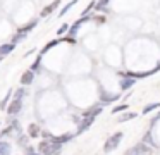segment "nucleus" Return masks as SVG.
<instances>
[{"instance_id": "6", "label": "nucleus", "mask_w": 160, "mask_h": 155, "mask_svg": "<svg viewBox=\"0 0 160 155\" xmlns=\"http://www.w3.org/2000/svg\"><path fill=\"white\" fill-rule=\"evenodd\" d=\"M0 155H11V145L0 141Z\"/></svg>"}, {"instance_id": "21", "label": "nucleus", "mask_w": 160, "mask_h": 155, "mask_svg": "<svg viewBox=\"0 0 160 155\" xmlns=\"http://www.w3.org/2000/svg\"><path fill=\"white\" fill-rule=\"evenodd\" d=\"M28 155H36V153H35L33 150H28Z\"/></svg>"}, {"instance_id": "20", "label": "nucleus", "mask_w": 160, "mask_h": 155, "mask_svg": "<svg viewBox=\"0 0 160 155\" xmlns=\"http://www.w3.org/2000/svg\"><path fill=\"white\" fill-rule=\"evenodd\" d=\"M124 155H136V152H134V148H131V150H128V152H126V153Z\"/></svg>"}, {"instance_id": "11", "label": "nucleus", "mask_w": 160, "mask_h": 155, "mask_svg": "<svg viewBox=\"0 0 160 155\" xmlns=\"http://www.w3.org/2000/svg\"><path fill=\"white\" fill-rule=\"evenodd\" d=\"M158 105H160V103H150L148 107H145V110H143V112H145V114H148V112H152V110L158 109Z\"/></svg>"}, {"instance_id": "12", "label": "nucleus", "mask_w": 160, "mask_h": 155, "mask_svg": "<svg viewBox=\"0 0 160 155\" xmlns=\"http://www.w3.org/2000/svg\"><path fill=\"white\" fill-rule=\"evenodd\" d=\"M76 2H78V0H72V2H69V3H67V5H66V7H64V9H62V10H60V14H59V16H64V14H66L67 10H69V9H71V7H72L74 3H76Z\"/></svg>"}, {"instance_id": "3", "label": "nucleus", "mask_w": 160, "mask_h": 155, "mask_svg": "<svg viewBox=\"0 0 160 155\" xmlns=\"http://www.w3.org/2000/svg\"><path fill=\"white\" fill-rule=\"evenodd\" d=\"M134 152H136V155H150L152 153V148H148L145 143H139L134 147Z\"/></svg>"}, {"instance_id": "19", "label": "nucleus", "mask_w": 160, "mask_h": 155, "mask_svg": "<svg viewBox=\"0 0 160 155\" xmlns=\"http://www.w3.org/2000/svg\"><path fill=\"white\" fill-rule=\"evenodd\" d=\"M66 31H67V24H64V26H62V28H60V29H59V34L66 33Z\"/></svg>"}, {"instance_id": "1", "label": "nucleus", "mask_w": 160, "mask_h": 155, "mask_svg": "<svg viewBox=\"0 0 160 155\" xmlns=\"http://www.w3.org/2000/svg\"><path fill=\"white\" fill-rule=\"evenodd\" d=\"M121 140H122V133H115L114 136H110L107 141H105V147H103V150L107 152H112V150H115V148L119 147V143H121Z\"/></svg>"}, {"instance_id": "2", "label": "nucleus", "mask_w": 160, "mask_h": 155, "mask_svg": "<svg viewBox=\"0 0 160 155\" xmlns=\"http://www.w3.org/2000/svg\"><path fill=\"white\" fill-rule=\"evenodd\" d=\"M40 152L43 155H55L57 152H60V147H57L55 143H48V141H43L40 145Z\"/></svg>"}, {"instance_id": "7", "label": "nucleus", "mask_w": 160, "mask_h": 155, "mask_svg": "<svg viewBox=\"0 0 160 155\" xmlns=\"http://www.w3.org/2000/svg\"><path fill=\"white\" fill-rule=\"evenodd\" d=\"M12 48H14V43H11V45H2V47H0V55H7V54H11Z\"/></svg>"}, {"instance_id": "10", "label": "nucleus", "mask_w": 160, "mask_h": 155, "mask_svg": "<svg viewBox=\"0 0 160 155\" xmlns=\"http://www.w3.org/2000/svg\"><path fill=\"white\" fill-rule=\"evenodd\" d=\"M28 134L29 136H36V134H38V126H36V124H31V126L28 127Z\"/></svg>"}, {"instance_id": "9", "label": "nucleus", "mask_w": 160, "mask_h": 155, "mask_svg": "<svg viewBox=\"0 0 160 155\" xmlns=\"http://www.w3.org/2000/svg\"><path fill=\"white\" fill-rule=\"evenodd\" d=\"M132 85H134V79H128V78H126V79H122V81H121V86H122V88H131V86Z\"/></svg>"}, {"instance_id": "15", "label": "nucleus", "mask_w": 160, "mask_h": 155, "mask_svg": "<svg viewBox=\"0 0 160 155\" xmlns=\"http://www.w3.org/2000/svg\"><path fill=\"white\" fill-rule=\"evenodd\" d=\"M107 3H108V0H100V2L95 3V5H97V9H98V10H100V9H103V7L107 5Z\"/></svg>"}, {"instance_id": "14", "label": "nucleus", "mask_w": 160, "mask_h": 155, "mask_svg": "<svg viewBox=\"0 0 160 155\" xmlns=\"http://www.w3.org/2000/svg\"><path fill=\"white\" fill-rule=\"evenodd\" d=\"M81 23H83V21H78V23L74 24V28H71V31H69L71 36H74V34H76V31H78V28H79V24H81Z\"/></svg>"}, {"instance_id": "4", "label": "nucleus", "mask_w": 160, "mask_h": 155, "mask_svg": "<svg viewBox=\"0 0 160 155\" xmlns=\"http://www.w3.org/2000/svg\"><path fill=\"white\" fill-rule=\"evenodd\" d=\"M19 110H21V100H14V102L11 103V107H7V112L11 114V116L18 114Z\"/></svg>"}, {"instance_id": "5", "label": "nucleus", "mask_w": 160, "mask_h": 155, "mask_svg": "<svg viewBox=\"0 0 160 155\" xmlns=\"http://www.w3.org/2000/svg\"><path fill=\"white\" fill-rule=\"evenodd\" d=\"M31 81H33V71H26L21 78V83L22 85H29Z\"/></svg>"}, {"instance_id": "13", "label": "nucleus", "mask_w": 160, "mask_h": 155, "mask_svg": "<svg viewBox=\"0 0 160 155\" xmlns=\"http://www.w3.org/2000/svg\"><path fill=\"white\" fill-rule=\"evenodd\" d=\"M132 117H136V114H134V112H129V114H126V116H122L119 121H121V122H126V121L132 119Z\"/></svg>"}, {"instance_id": "8", "label": "nucleus", "mask_w": 160, "mask_h": 155, "mask_svg": "<svg viewBox=\"0 0 160 155\" xmlns=\"http://www.w3.org/2000/svg\"><path fill=\"white\" fill-rule=\"evenodd\" d=\"M57 3H59V2H53V3H52V5H48V7H45V9H43V10H42V16H43V17H45V16H48V14H50V12H53V9H55V7H57Z\"/></svg>"}, {"instance_id": "16", "label": "nucleus", "mask_w": 160, "mask_h": 155, "mask_svg": "<svg viewBox=\"0 0 160 155\" xmlns=\"http://www.w3.org/2000/svg\"><path fill=\"white\" fill-rule=\"evenodd\" d=\"M126 109H128V105H119V107H115V109H114V114L121 112V110H126Z\"/></svg>"}, {"instance_id": "17", "label": "nucleus", "mask_w": 160, "mask_h": 155, "mask_svg": "<svg viewBox=\"0 0 160 155\" xmlns=\"http://www.w3.org/2000/svg\"><path fill=\"white\" fill-rule=\"evenodd\" d=\"M9 98H11V93H9V95H7V96H5V98H4V102L0 103V107H2V109H4V107H5V105H7V102H9Z\"/></svg>"}, {"instance_id": "18", "label": "nucleus", "mask_w": 160, "mask_h": 155, "mask_svg": "<svg viewBox=\"0 0 160 155\" xmlns=\"http://www.w3.org/2000/svg\"><path fill=\"white\" fill-rule=\"evenodd\" d=\"M53 45H57V40H53V41H50V43H48V45H47V48H45V50H43V52H47V50H48V48H52V47H53Z\"/></svg>"}]
</instances>
